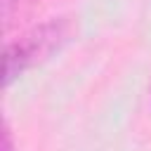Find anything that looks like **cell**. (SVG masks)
Wrapping results in <instances>:
<instances>
[{"label":"cell","mask_w":151,"mask_h":151,"mask_svg":"<svg viewBox=\"0 0 151 151\" xmlns=\"http://www.w3.org/2000/svg\"><path fill=\"white\" fill-rule=\"evenodd\" d=\"M71 35H73V17H50L47 21L33 26L17 40H9L5 45L2 85L7 87L14 78H19V73L45 61Z\"/></svg>","instance_id":"1"},{"label":"cell","mask_w":151,"mask_h":151,"mask_svg":"<svg viewBox=\"0 0 151 151\" xmlns=\"http://www.w3.org/2000/svg\"><path fill=\"white\" fill-rule=\"evenodd\" d=\"M0 151H17L14 149V137H12V127L9 123L2 125V142H0Z\"/></svg>","instance_id":"2"},{"label":"cell","mask_w":151,"mask_h":151,"mask_svg":"<svg viewBox=\"0 0 151 151\" xmlns=\"http://www.w3.org/2000/svg\"><path fill=\"white\" fill-rule=\"evenodd\" d=\"M9 2H12V0H2V12H7V9H9Z\"/></svg>","instance_id":"3"}]
</instances>
